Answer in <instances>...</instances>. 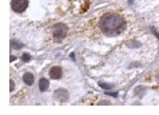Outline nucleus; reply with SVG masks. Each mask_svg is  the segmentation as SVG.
<instances>
[{"label": "nucleus", "mask_w": 159, "mask_h": 115, "mask_svg": "<svg viewBox=\"0 0 159 115\" xmlns=\"http://www.w3.org/2000/svg\"><path fill=\"white\" fill-rule=\"evenodd\" d=\"M126 27L125 17L116 12H107L99 19V28L106 36H118Z\"/></svg>", "instance_id": "obj_1"}, {"label": "nucleus", "mask_w": 159, "mask_h": 115, "mask_svg": "<svg viewBox=\"0 0 159 115\" xmlns=\"http://www.w3.org/2000/svg\"><path fill=\"white\" fill-rule=\"evenodd\" d=\"M67 31H68V27L66 24H55L54 27H52V35H54L55 40H63V39L66 38V35H67Z\"/></svg>", "instance_id": "obj_2"}, {"label": "nucleus", "mask_w": 159, "mask_h": 115, "mask_svg": "<svg viewBox=\"0 0 159 115\" xmlns=\"http://www.w3.org/2000/svg\"><path fill=\"white\" fill-rule=\"evenodd\" d=\"M28 6V0H12L11 2V8L17 14L23 12Z\"/></svg>", "instance_id": "obj_3"}, {"label": "nucleus", "mask_w": 159, "mask_h": 115, "mask_svg": "<svg viewBox=\"0 0 159 115\" xmlns=\"http://www.w3.org/2000/svg\"><path fill=\"white\" fill-rule=\"evenodd\" d=\"M55 99L60 102V103H64L67 102L68 99V91L67 90H63V88H59V90L55 91Z\"/></svg>", "instance_id": "obj_4"}, {"label": "nucleus", "mask_w": 159, "mask_h": 115, "mask_svg": "<svg viewBox=\"0 0 159 115\" xmlns=\"http://www.w3.org/2000/svg\"><path fill=\"white\" fill-rule=\"evenodd\" d=\"M50 76L52 79H59L61 76V68L60 67H52L50 70Z\"/></svg>", "instance_id": "obj_5"}, {"label": "nucleus", "mask_w": 159, "mask_h": 115, "mask_svg": "<svg viewBox=\"0 0 159 115\" xmlns=\"http://www.w3.org/2000/svg\"><path fill=\"white\" fill-rule=\"evenodd\" d=\"M23 80L27 83L28 86H31V85L34 83V75H32V74H30V72L24 74V75H23Z\"/></svg>", "instance_id": "obj_6"}, {"label": "nucleus", "mask_w": 159, "mask_h": 115, "mask_svg": "<svg viewBox=\"0 0 159 115\" xmlns=\"http://www.w3.org/2000/svg\"><path fill=\"white\" fill-rule=\"evenodd\" d=\"M48 86H50V83H48L47 79H40V82H39V88H40V91H46Z\"/></svg>", "instance_id": "obj_7"}, {"label": "nucleus", "mask_w": 159, "mask_h": 115, "mask_svg": "<svg viewBox=\"0 0 159 115\" xmlns=\"http://www.w3.org/2000/svg\"><path fill=\"white\" fill-rule=\"evenodd\" d=\"M99 86L103 87V88H110V87H111L110 85H106V83H102V82H99Z\"/></svg>", "instance_id": "obj_8"}, {"label": "nucleus", "mask_w": 159, "mask_h": 115, "mask_svg": "<svg viewBox=\"0 0 159 115\" xmlns=\"http://www.w3.org/2000/svg\"><path fill=\"white\" fill-rule=\"evenodd\" d=\"M23 60H24V62H28V60H30V55H28V54H24V55H23Z\"/></svg>", "instance_id": "obj_9"}, {"label": "nucleus", "mask_w": 159, "mask_h": 115, "mask_svg": "<svg viewBox=\"0 0 159 115\" xmlns=\"http://www.w3.org/2000/svg\"><path fill=\"white\" fill-rule=\"evenodd\" d=\"M21 47V43H16V42H12V47Z\"/></svg>", "instance_id": "obj_10"}]
</instances>
